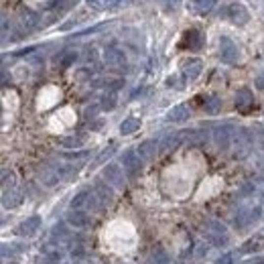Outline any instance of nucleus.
Masks as SVG:
<instances>
[{"label": "nucleus", "instance_id": "1", "mask_svg": "<svg viewBox=\"0 0 264 264\" xmlns=\"http://www.w3.org/2000/svg\"><path fill=\"white\" fill-rule=\"evenodd\" d=\"M222 16L226 21H230L232 25H246L250 21V12L246 10V6L242 2H232V4H228L226 10L222 12Z\"/></svg>", "mask_w": 264, "mask_h": 264}, {"label": "nucleus", "instance_id": "2", "mask_svg": "<svg viewBox=\"0 0 264 264\" xmlns=\"http://www.w3.org/2000/svg\"><path fill=\"white\" fill-rule=\"evenodd\" d=\"M220 57L224 63H236L240 59V49L236 47V43L228 37H222L220 41Z\"/></svg>", "mask_w": 264, "mask_h": 264}, {"label": "nucleus", "instance_id": "3", "mask_svg": "<svg viewBox=\"0 0 264 264\" xmlns=\"http://www.w3.org/2000/svg\"><path fill=\"white\" fill-rule=\"evenodd\" d=\"M104 61L108 63V67H112V69H120V67H124L126 65V55H124V51H120L118 47H108L106 51H104Z\"/></svg>", "mask_w": 264, "mask_h": 264}, {"label": "nucleus", "instance_id": "4", "mask_svg": "<svg viewBox=\"0 0 264 264\" xmlns=\"http://www.w3.org/2000/svg\"><path fill=\"white\" fill-rule=\"evenodd\" d=\"M122 165L128 173H138L140 167H142V161H140V155L134 153V151H126L122 155Z\"/></svg>", "mask_w": 264, "mask_h": 264}, {"label": "nucleus", "instance_id": "5", "mask_svg": "<svg viewBox=\"0 0 264 264\" xmlns=\"http://www.w3.org/2000/svg\"><path fill=\"white\" fill-rule=\"evenodd\" d=\"M104 177H106V181L110 185L124 187V175H122V171L116 167V165H108V167L104 169Z\"/></svg>", "mask_w": 264, "mask_h": 264}, {"label": "nucleus", "instance_id": "6", "mask_svg": "<svg viewBox=\"0 0 264 264\" xmlns=\"http://www.w3.org/2000/svg\"><path fill=\"white\" fill-rule=\"evenodd\" d=\"M21 19H23V27L27 31H33V29H37L41 19H39V14L35 10H31V8H23L21 10Z\"/></svg>", "mask_w": 264, "mask_h": 264}, {"label": "nucleus", "instance_id": "7", "mask_svg": "<svg viewBox=\"0 0 264 264\" xmlns=\"http://www.w3.org/2000/svg\"><path fill=\"white\" fill-rule=\"evenodd\" d=\"M203 71V63L199 59H189L183 63V73L189 77V79H195L199 77V73Z\"/></svg>", "mask_w": 264, "mask_h": 264}, {"label": "nucleus", "instance_id": "8", "mask_svg": "<svg viewBox=\"0 0 264 264\" xmlns=\"http://www.w3.org/2000/svg\"><path fill=\"white\" fill-rule=\"evenodd\" d=\"M201 43H203V41H201V33H199V31L191 29V31L185 33V41H183L185 47H189V49H199Z\"/></svg>", "mask_w": 264, "mask_h": 264}, {"label": "nucleus", "instance_id": "9", "mask_svg": "<svg viewBox=\"0 0 264 264\" xmlns=\"http://www.w3.org/2000/svg\"><path fill=\"white\" fill-rule=\"evenodd\" d=\"M189 118V110L181 104V106H175L169 114H167V120L169 122H183V120H187Z\"/></svg>", "mask_w": 264, "mask_h": 264}, {"label": "nucleus", "instance_id": "10", "mask_svg": "<svg viewBox=\"0 0 264 264\" xmlns=\"http://www.w3.org/2000/svg\"><path fill=\"white\" fill-rule=\"evenodd\" d=\"M67 220H69V224H71V226H77V228L86 226V224L90 222L88 213H84L81 209H71V211H69V216H67Z\"/></svg>", "mask_w": 264, "mask_h": 264}, {"label": "nucleus", "instance_id": "11", "mask_svg": "<svg viewBox=\"0 0 264 264\" xmlns=\"http://www.w3.org/2000/svg\"><path fill=\"white\" fill-rule=\"evenodd\" d=\"M138 155L142 159H153L157 155V140H144L140 146H138Z\"/></svg>", "mask_w": 264, "mask_h": 264}, {"label": "nucleus", "instance_id": "12", "mask_svg": "<svg viewBox=\"0 0 264 264\" xmlns=\"http://www.w3.org/2000/svg\"><path fill=\"white\" fill-rule=\"evenodd\" d=\"M216 140H218V144H220L222 148H228L230 140H232V128H230V126L218 128V130H216Z\"/></svg>", "mask_w": 264, "mask_h": 264}, {"label": "nucleus", "instance_id": "13", "mask_svg": "<svg viewBox=\"0 0 264 264\" xmlns=\"http://www.w3.org/2000/svg\"><path fill=\"white\" fill-rule=\"evenodd\" d=\"M90 191H79L73 199H71V209H81V207H88L90 203Z\"/></svg>", "mask_w": 264, "mask_h": 264}, {"label": "nucleus", "instance_id": "14", "mask_svg": "<svg viewBox=\"0 0 264 264\" xmlns=\"http://www.w3.org/2000/svg\"><path fill=\"white\" fill-rule=\"evenodd\" d=\"M250 104H252V94H250V90H240L238 96H236V106H238L240 110H246Z\"/></svg>", "mask_w": 264, "mask_h": 264}, {"label": "nucleus", "instance_id": "15", "mask_svg": "<svg viewBox=\"0 0 264 264\" xmlns=\"http://www.w3.org/2000/svg\"><path fill=\"white\" fill-rule=\"evenodd\" d=\"M37 228H39V218H31V220H27V222H23V226L19 228V234H27V236H31V234H35L37 232Z\"/></svg>", "mask_w": 264, "mask_h": 264}, {"label": "nucleus", "instance_id": "16", "mask_svg": "<svg viewBox=\"0 0 264 264\" xmlns=\"http://www.w3.org/2000/svg\"><path fill=\"white\" fill-rule=\"evenodd\" d=\"M138 128H140V120L138 118H126L120 124V132H122V134H132V132H136Z\"/></svg>", "mask_w": 264, "mask_h": 264}, {"label": "nucleus", "instance_id": "17", "mask_svg": "<svg viewBox=\"0 0 264 264\" xmlns=\"http://www.w3.org/2000/svg\"><path fill=\"white\" fill-rule=\"evenodd\" d=\"M218 2H220V0H195V6H197V10H199V12H209Z\"/></svg>", "mask_w": 264, "mask_h": 264}, {"label": "nucleus", "instance_id": "18", "mask_svg": "<svg viewBox=\"0 0 264 264\" xmlns=\"http://www.w3.org/2000/svg\"><path fill=\"white\" fill-rule=\"evenodd\" d=\"M179 142H181V134H169L167 138L163 140V146L161 148H163V151H169V148H175Z\"/></svg>", "mask_w": 264, "mask_h": 264}, {"label": "nucleus", "instance_id": "19", "mask_svg": "<svg viewBox=\"0 0 264 264\" xmlns=\"http://www.w3.org/2000/svg\"><path fill=\"white\" fill-rule=\"evenodd\" d=\"M220 100H218V98L216 96H209L207 98V100H205V110L209 112V114H216V112H220Z\"/></svg>", "mask_w": 264, "mask_h": 264}, {"label": "nucleus", "instance_id": "20", "mask_svg": "<svg viewBox=\"0 0 264 264\" xmlns=\"http://www.w3.org/2000/svg\"><path fill=\"white\" fill-rule=\"evenodd\" d=\"M157 4L163 6V10L171 12V10H177L181 6V0H157Z\"/></svg>", "mask_w": 264, "mask_h": 264}, {"label": "nucleus", "instance_id": "21", "mask_svg": "<svg viewBox=\"0 0 264 264\" xmlns=\"http://www.w3.org/2000/svg\"><path fill=\"white\" fill-rule=\"evenodd\" d=\"M77 59V53L75 51H63L61 53V57H59V61H61V67H67L69 63H73Z\"/></svg>", "mask_w": 264, "mask_h": 264}, {"label": "nucleus", "instance_id": "22", "mask_svg": "<svg viewBox=\"0 0 264 264\" xmlns=\"http://www.w3.org/2000/svg\"><path fill=\"white\" fill-rule=\"evenodd\" d=\"M61 144H63V146H69V148L79 146V144H81V136H69V138H63V140H61Z\"/></svg>", "mask_w": 264, "mask_h": 264}, {"label": "nucleus", "instance_id": "23", "mask_svg": "<svg viewBox=\"0 0 264 264\" xmlns=\"http://www.w3.org/2000/svg\"><path fill=\"white\" fill-rule=\"evenodd\" d=\"M120 2H122V0H104L102 8H114V6H118Z\"/></svg>", "mask_w": 264, "mask_h": 264}]
</instances>
